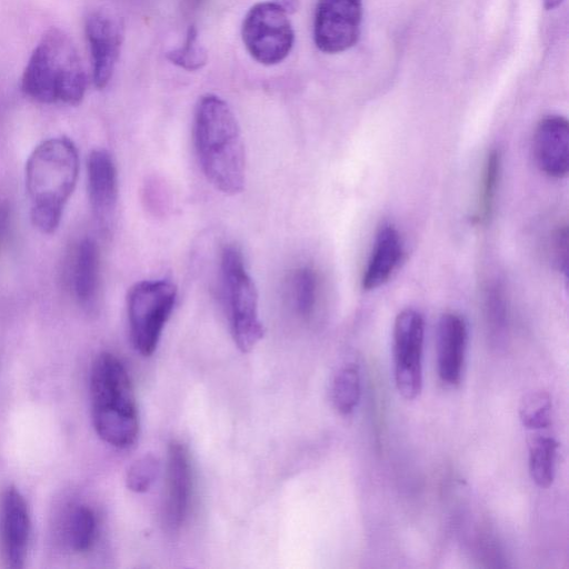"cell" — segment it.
Wrapping results in <instances>:
<instances>
[{
  "label": "cell",
  "instance_id": "23",
  "mask_svg": "<svg viewBox=\"0 0 569 569\" xmlns=\"http://www.w3.org/2000/svg\"><path fill=\"white\" fill-rule=\"evenodd\" d=\"M551 399L542 390L527 393L519 406V416L522 425L531 430L545 429L551 422Z\"/></svg>",
  "mask_w": 569,
  "mask_h": 569
},
{
  "label": "cell",
  "instance_id": "26",
  "mask_svg": "<svg viewBox=\"0 0 569 569\" xmlns=\"http://www.w3.org/2000/svg\"><path fill=\"white\" fill-rule=\"evenodd\" d=\"M160 472V460L148 453L137 459L128 469L126 485L129 490L138 493L148 491Z\"/></svg>",
  "mask_w": 569,
  "mask_h": 569
},
{
  "label": "cell",
  "instance_id": "28",
  "mask_svg": "<svg viewBox=\"0 0 569 569\" xmlns=\"http://www.w3.org/2000/svg\"><path fill=\"white\" fill-rule=\"evenodd\" d=\"M10 212L6 203L0 202V247L6 239L9 228Z\"/></svg>",
  "mask_w": 569,
  "mask_h": 569
},
{
  "label": "cell",
  "instance_id": "20",
  "mask_svg": "<svg viewBox=\"0 0 569 569\" xmlns=\"http://www.w3.org/2000/svg\"><path fill=\"white\" fill-rule=\"evenodd\" d=\"M558 442L551 437H537L530 445L529 471L540 488L551 486L555 478Z\"/></svg>",
  "mask_w": 569,
  "mask_h": 569
},
{
  "label": "cell",
  "instance_id": "9",
  "mask_svg": "<svg viewBox=\"0 0 569 569\" xmlns=\"http://www.w3.org/2000/svg\"><path fill=\"white\" fill-rule=\"evenodd\" d=\"M361 0H319L313 19V40L325 53H339L353 47L360 37Z\"/></svg>",
  "mask_w": 569,
  "mask_h": 569
},
{
  "label": "cell",
  "instance_id": "16",
  "mask_svg": "<svg viewBox=\"0 0 569 569\" xmlns=\"http://www.w3.org/2000/svg\"><path fill=\"white\" fill-rule=\"evenodd\" d=\"M403 252V242L398 229L389 222L382 223L376 233L372 250L363 270L362 288L373 290L383 286L398 269Z\"/></svg>",
  "mask_w": 569,
  "mask_h": 569
},
{
  "label": "cell",
  "instance_id": "29",
  "mask_svg": "<svg viewBox=\"0 0 569 569\" xmlns=\"http://www.w3.org/2000/svg\"><path fill=\"white\" fill-rule=\"evenodd\" d=\"M288 13L293 12L297 9L298 0H276Z\"/></svg>",
  "mask_w": 569,
  "mask_h": 569
},
{
  "label": "cell",
  "instance_id": "7",
  "mask_svg": "<svg viewBox=\"0 0 569 569\" xmlns=\"http://www.w3.org/2000/svg\"><path fill=\"white\" fill-rule=\"evenodd\" d=\"M241 36L250 56L264 66L284 60L295 41L288 12L274 1L258 2L249 9Z\"/></svg>",
  "mask_w": 569,
  "mask_h": 569
},
{
  "label": "cell",
  "instance_id": "19",
  "mask_svg": "<svg viewBox=\"0 0 569 569\" xmlns=\"http://www.w3.org/2000/svg\"><path fill=\"white\" fill-rule=\"evenodd\" d=\"M501 156L499 150L488 152L479 183L477 203L472 220L477 224H485L492 214L495 199L500 177Z\"/></svg>",
  "mask_w": 569,
  "mask_h": 569
},
{
  "label": "cell",
  "instance_id": "1",
  "mask_svg": "<svg viewBox=\"0 0 569 569\" xmlns=\"http://www.w3.org/2000/svg\"><path fill=\"white\" fill-rule=\"evenodd\" d=\"M193 139L208 181L226 194L241 192L246 181L244 146L237 118L223 99L216 94L199 99Z\"/></svg>",
  "mask_w": 569,
  "mask_h": 569
},
{
  "label": "cell",
  "instance_id": "22",
  "mask_svg": "<svg viewBox=\"0 0 569 569\" xmlns=\"http://www.w3.org/2000/svg\"><path fill=\"white\" fill-rule=\"evenodd\" d=\"M485 316L490 336L500 339L508 326V302L499 282H491L485 290Z\"/></svg>",
  "mask_w": 569,
  "mask_h": 569
},
{
  "label": "cell",
  "instance_id": "24",
  "mask_svg": "<svg viewBox=\"0 0 569 569\" xmlns=\"http://www.w3.org/2000/svg\"><path fill=\"white\" fill-rule=\"evenodd\" d=\"M293 301L297 312L309 318L315 310L318 293V278L310 267L298 269L293 277Z\"/></svg>",
  "mask_w": 569,
  "mask_h": 569
},
{
  "label": "cell",
  "instance_id": "3",
  "mask_svg": "<svg viewBox=\"0 0 569 569\" xmlns=\"http://www.w3.org/2000/svg\"><path fill=\"white\" fill-rule=\"evenodd\" d=\"M87 73L72 39L59 28L49 29L24 68L21 88L34 101L79 104L87 90Z\"/></svg>",
  "mask_w": 569,
  "mask_h": 569
},
{
  "label": "cell",
  "instance_id": "14",
  "mask_svg": "<svg viewBox=\"0 0 569 569\" xmlns=\"http://www.w3.org/2000/svg\"><path fill=\"white\" fill-rule=\"evenodd\" d=\"M87 172L91 209L100 223L107 226L113 218L118 200L117 168L110 153L104 149L92 150Z\"/></svg>",
  "mask_w": 569,
  "mask_h": 569
},
{
  "label": "cell",
  "instance_id": "4",
  "mask_svg": "<svg viewBox=\"0 0 569 569\" xmlns=\"http://www.w3.org/2000/svg\"><path fill=\"white\" fill-rule=\"evenodd\" d=\"M93 428L101 440L116 448L132 446L139 433V417L130 377L110 352L96 357L90 370Z\"/></svg>",
  "mask_w": 569,
  "mask_h": 569
},
{
  "label": "cell",
  "instance_id": "10",
  "mask_svg": "<svg viewBox=\"0 0 569 569\" xmlns=\"http://www.w3.org/2000/svg\"><path fill=\"white\" fill-rule=\"evenodd\" d=\"M84 29L91 54L92 80L96 88L103 89L110 82L119 58L121 29L111 16L101 11L89 14Z\"/></svg>",
  "mask_w": 569,
  "mask_h": 569
},
{
  "label": "cell",
  "instance_id": "31",
  "mask_svg": "<svg viewBox=\"0 0 569 569\" xmlns=\"http://www.w3.org/2000/svg\"><path fill=\"white\" fill-rule=\"evenodd\" d=\"M204 0H184V3L186 6L189 8V9H196L198 8L199 6H201V3L203 2Z\"/></svg>",
  "mask_w": 569,
  "mask_h": 569
},
{
  "label": "cell",
  "instance_id": "25",
  "mask_svg": "<svg viewBox=\"0 0 569 569\" xmlns=\"http://www.w3.org/2000/svg\"><path fill=\"white\" fill-rule=\"evenodd\" d=\"M167 58L173 64L189 71L201 69L208 59L206 50L198 41V31L190 26L183 44L167 53Z\"/></svg>",
  "mask_w": 569,
  "mask_h": 569
},
{
  "label": "cell",
  "instance_id": "21",
  "mask_svg": "<svg viewBox=\"0 0 569 569\" xmlns=\"http://www.w3.org/2000/svg\"><path fill=\"white\" fill-rule=\"evenodd\" d=\"M360 399V375L355 365L341 368L333 379L332 400L342 415L351 413Z\"/></svg>",
  "mask_w": 569,
  "mask_h": 569
},
{
  "label": "cell",
  "instance_id": "5",
  "mask_svg": "<svg viewBox=\"0 0 569 569\" xmlns=\"http://www.w3.org/2000/svg\"><path fill=\"white\" fill-rule=\"evenodd\" d=\"M221 274L234 343L242 352L251 351L264 329L258 312V293L237 246H227L221 254Z\"/></svg>",
  "mask_w": 569,
  "mask_h": 569
},
{
  "label": "cell",
  "instance_id": "12",
  "mask_svg": "<svg viewBox=\"0 0 569 569\" xmlns=\"http://www.w3.org/2000/svg\"><path fill=\"white\" fill-rule=\"evenodd\" d=\"M533 157L548 177L560 179L569 171V123L558 114L542 118L533 134Z\"/></svg>",
  "mask_w": 569,
  "mask_h": 569
},
{
  "label": "cell",
  "instance_id": "18",
  "mask_svg": "<svg viewBox=\"0 0 569 569\" xmlns=\"http://www.w3.org/2000/svg\"><path fill=\"white\" fill-rule=\"evenodd\" d=\"M97 529L93 510L86 505H73L62 518L60 535L64 546L71 551L86 552L94 543Z\"/></svg>",
  "mask_w": 569,
  "mask_h": 569
},
{
  "label": "cell",
  "instance_id": "15",
  "mask_svg": "<svg viewBox=\"0 0 569 569\" xmlns=\"http://www.w3.org/2000/svg\"><path fill=\"white\" fill-rule=\"evenodd\" d=\"M438 373L447 385H458L461 379L467 345V325L455 312H446L438 323Z\"/></svg>",
  "mask_w": 569,
  "mask_h": 569
},
{
  "label": "cell",
  "instance_id": "6",
  "mask_svg": "<svg viewBox=\"0 0 569 569\" xmlns=\"http://www.w3.org/2000/svg\"><path fill=\"white\" fill-rule=\"evenodd\" d=\"M177 288L168 280H143L129 290L127 312L134 349L151 356L176 302Z\"/></svg>",
  "mask_w": 569,
  "mask_h": 569
},
{
  "label": "cell",
  "instance_id": "13",
  "mask_svg": "<svg viewBox=\"0 0 569 569\" xmlns=\"http://www.w3.org/2000/svg\"><path fill=\"white\" fill-rule=\"evenodd\" d=\"M191 495V468L183 443L171 441L168 448L163 520L168 529H179L186 520Z\"/></svg>",
  "mask_w": 569,
  "mask_h": 569
},
{
  "label": "cell",
  "instance_id": "8",
  "mask_svg": "<svg viewBox=\"0 0 569 569\" xmlns=\"http://www.w3.org/2000/svg\"><path fill=\"white\" fill-rule=\"evenodd\" d=\"M425 321L415 309L400 311L393 325L395 380L399 393L416 399L422 388Z\"/></svg>",
  "mask_w": 569,
  "mask_h": 569
},
{
  "label": "cell",
  "instance_id": "17",
  "mask_svg": "<svg viewBox=\"0 0 569 569\" xmlns=\"http://www.w3.org/2000/svg\"><path fill=\"white\" fill-rule=\"evenodd\" d=\"M100 284L99 248L91 238L83 239L78 247L73 268V289L80 305H94Z\"/></svg>",
  "mask_w": 569,
  "mask_h": 569
},
{
  "label": "cell",
  "instance_id": "30",
  "mask_svg": "<svg viewBox=\"0 0 569 569\" xmlns=\"http://www.w3.org/2000/svg\"><path fill=\"white\" fill-rule=\"evenodd\" d=\"M563 0H543V6L547 10H552L561 4Z\"/></svg>",
  "mask_w": 569,
  "mask_h": 569
},
{
  "label": "cell",
  "instance_id": "11",
  "mask_svg": "<svg viewBox=\"0 0 569 569\" xmlns=\"http://www.w3.org/2000/svg\"><path fill=\"white\" fill-rule=\"evenodd\" d=\"M30 515L21 492L10 486L0 501V533L8 566L19 569L24 566L30 540Z\"/></svg>",
  "mask_w": 569,
  "mask_h": 569
},
{
  "label": "cell",
  "instance_id": "2",
  "mask_svg": "<svg viewBox=\"0 0 569 569\" xmlns=\"http://www.w3.org/2000/svg\"><path fill=\"white\" fill-rule=\"evenodd\" d=\"M78 173V150L67 137L47 139L29 156L26 188L30 200V219L40 232L52 233L58 228Z\"/></svg>",
  "mask_w": 569,
  "mask_h": 569
},
{
  "label": "cell",
  "instance_id": "27",
  "mask_svg": "<svg viewBox=\"0 0 569 569\" xmlns=\"http://www.w3.org/2000/svg\"><path fill=\"white\" fill-rule=\"evenodd\" d=\"M550 256L559 271L567 273L568 269V227L567 223L558 226L551 233Z\"/></svg>",
  "mask_w": 569,
  "mask_h": 569
}]
</instances>
